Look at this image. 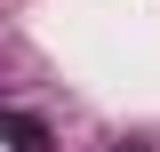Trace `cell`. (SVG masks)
Segmentation results:
<instances>
[{
    "label": "cell",
    "instance_id": "6da1fadb",
    "mask_svg": "<svg viewBox=\"0 0 160 152\" xmlns=\"http://www.w3.org/2000/svg\"><path fill=\"white\" fill-rule=\"evenodd\" d=\"M0 128H8V144H16V152H48V128H40L32 112H8Z\"/></svg>",
    "mask_w": 160,
    "mask_h": 152
}]
</instances>
